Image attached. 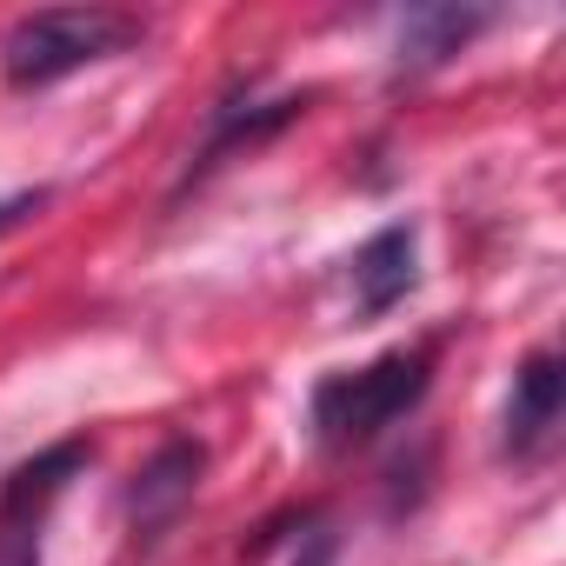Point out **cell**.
I'll list each match as a JSON object with an SVG mask.
<instances>
[{
	"label": "cell",
	"mask_w": 566,
	"mask_h": 566,
	"mask_svg": "<svg viewBox=\"0 0 566 566\" xmlns=\"http://www.w3.org/2000/svg\"><path fill=\"white\" fill-rule=\"evenodd\" d=\"M493 14L486 8H407L400 14V41H394V67L400 74H433L453 54L473 48V34H486Z\"/></svg>",
	"instance_id": "obj_7"
},
{
	"label": "cell",
	"mask_w": 566,
	"mask_h": 566,
	"mask_svg": "<svg viewBox=\"0 0 566 566\" xmlns=\"http://www.w3.org/2000/svg\"><path fill=\"white\" fill-rule=\"evenodd\" d=\"M413 280H420V240H413V227H380L354 253V307H360V321L394 314L413 294Z\"/></svg>",
	"instance_id": "obj_6"
},
{
	"label": "cell",
	"mask_w": 566,
	"mask_h": 566,
	"mask_svg": "<svg viewBox=\"0 0 566 566\" xmlns=\"http://www.w3.org/2000/svg\"><path fill=\"white\" fill-rule=\"evenodd\" d=\"M41 200H48V193H14V200H0V227H21L28 213H41Z\"/></svg>",
	"instance_id": "obj_10"
},
{
	"label": "cell",
	"mask_w": 566,
	"mask_h": 566,
	"mask_svg": "<svg viewBox=\"0 0 566 566\" xmlns=\"http://www.w3.org/2000/svg\"><path fill=\"white\" fill-rule=\"evenodd\" d=\"M433 387V354L427 347H394L367 367H340L307 394V433L321 453H354L374 433H387L400 413H413Z\"/></svg>",
	"instance_id": "obj_1"
},
{
	"label": "cell",
	"mask_w": 566,
	"mask_h": 566,
	"mask_svg": "<svg viewBox=\"0 0 566 566\" xmlns=\"http://www.w3.org/2000/svg\"><path fill=\"white\" fill-rule=\"evenodd\" d=\"M200 473H207V447H200V440H187V433L160 440V447L140 460V473L127 480V500H120L134 546H154V539H160V533L193 506Z\"/></svg>",
	"instance_id": "obj_4"
},
{
	"label": "cell",
	"mask_w": 566,
	"mask_h": 566,
	"mask_svg": "<svg viewBox=\"0 0 566 566\" xmlns=\"http://www.w3.org/2000/svg\"><path fill=\"white\" fill-rule=\"evenodd\" d=\"M301 107H307V101H294V94H280V101H220V107H213V134H207V147H200V174H207L213 160H227L233 147H253V140L280 134Z\"/></svg>",
	"instance_id": "obj_8"
},
{
	"label": "cell",
	"mask_w": 566,
	"mask_h": 566,
	"mask_svg": "<svg viewBox=\"0 0 566 566\" xmlns=\"http://www.w3.org/2000/svg\"><path fill=\"white\" fill-rule=\"evenodd\" d=\"M287 566H334V539H327V533H314L307 546H294V559H287Z\"/></svg>",
	"instance_id": "obj_9"
},
{
	"label": "cell",
	"mask_w": 566,
	"mask_h": 566,
	"mask_svg": "<svg viewBox=\"0 0 566 566\" xmlns=\"http://www.w3.org/2000/svg\"><path fill=\"white\" fill-rule=\"evenodd\" d=\"M147 34L140 14H114V8H48V14H21L0 41V81L14 94H34V87H54L94 61H114L127 54L134 41Z\"/></svg>",
	"instance_id": "obj_2"
},
{
	"label": "cell",
	"mask_w": 566,
	"mask_h": 566,
	"mask_svg": "<svg viewBox=\"0 0 566 566\" xmlns=\"http://www.w3.org/2000/svg\"><path fill=\"white\" fill-rule=\"evenodd\" d=\"M559 420H566V360H559V347H533L513 367V394H506V420H500L506 460H520V467L546 460L559 440Z\"/></svg>",
	"instance_id": "obj_5"
},
{
	"label": "cell",
	"mask_w": 566,
	"mask_h": 566,
	"mask_svg": "<svg viewBox=\"0 0 566 566\" xmlns=\"http://www.w3.org/2000/svg\"><path fill=\"white\" fill-rule=\"evenodd\" d=\"M87 460L94 440H61L0 480V566H41V526L54 500L74 486V473H87Z\"/></svg>",
	"instance_id": "obj_3"
}]
</instances>
